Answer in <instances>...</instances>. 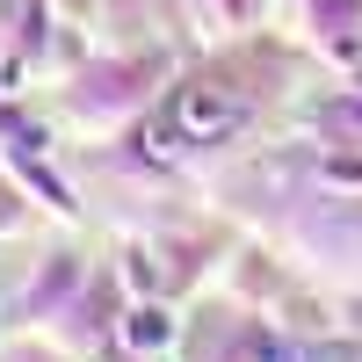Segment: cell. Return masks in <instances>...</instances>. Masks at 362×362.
<instances>
[{
  "label": "cell",
  "mask_w": 362,
  "mask_h": 362,
  "mask_svg": "<svg viewBox=\"0 0 362 362\" xmlns=\"http://www.w3.org/2000/svg\"><path fill=\"white\" fill-rule=\"evenodd\" d=\"M116 334H124V348H131V355H145V362H153V355H167V348L181 341V319H174L167 305H131Z\"/></svg>",
  "instance_id": "obj_2"
},
{
  "label": "cell",
  "mask_w": 362,
  "mask_h": 362,
  "mask_svg": "<svg viewBox=\"0 0 362 362\" xmlns=\"http://www.w3.org/2000/svg\"><path fill=\"white\" fill-rule=\"evenodd\" d=\"M167 116L189 145H218L232 131H247V95H232V87H181Z\"/></svg>",
  "instance_id": "obj_1"
},
{
  "label": "cell",
  "mask_w": 362,
  "mask_h": 362,
  "mask_svg": "<svg viewBox=\"0 0 362 362\" xmlns=\"http://www.w3.org/2000/svg\"><path fill=\"white\" fill-rule=\"evenodd\" d=\"M145 153H153V160H174V153H181V131H174V116H167V124H145Z\"/></svg>",
  "instance_id": "obj_3"
}]
</instances>
